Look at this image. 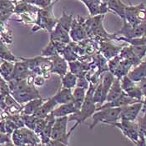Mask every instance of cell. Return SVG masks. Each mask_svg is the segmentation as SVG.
Masks as SVG:
<instances>
[{
  "instance_id": "obj_1",
  "label": "cell",
  "mask_w": 146,
  "mask_h": 146,
  "mask_svg": "<svg viewBox=\"0 0 146 146\" xmlns=\"http://www.w3.org/2000/svg\"><path fill=\"white\" fill-rule=\"evenodd\" d=\"M94 89L95 88H94L93 86H91L88 89V91L86 92L85 100L83 103L81 108L76 113L69 115L68 121H75L74 125L69 130L70 133H72L77 126H79V124L84 122L87 119L92 117V115L96 112L97 104L94 102V100H93Z\"/></svg>"
},
{
  "instance_id": "obj_2",
  "label": "cell",
  "mask_w": 146,
  "mask_h": 146,
  "mask_svg": "<svg viewBox=\"0 0 146 146\" xmlns=\"http://www.w3.org/2000/svg\"><path fill=\"white\" fill-rule=\"evenodd\" d=\"M68 117H57L54 123L51 139L48 145H68L69 137L72 133L67 132V126Z\"/></svg>"
},
{
  "instance_id": "obj_3",
  "label": "cell",
  "mask_w": 146,
  "mask_h": 146,
  "mask_svg": "<svg viewBox=\"0 0 146 146\" xmlns=\"http://www.w3.org/2000/svg\"><path fill=\"white\" fill-rule=\"evenodd\" d=\"M54 3H53L45 8L38 9L37 13V19L35 20V25L32 29V31L35 32L39 29H44L48 33L52 32L58 22V19L53 13V7Z\"/></svg>"
},
{
  "instance_id": "obj_4",
  "label": "cell",
  "mask_w": 146,
  "mask_h": 146,
  "mask_svg": "<svg viewBox=\"0 0 146 146\" xmlns=\"http://www.w3.org/2000/svg\"><path fill=\"white\" fill-rule=\"evenodd\" d=\"M120 108H106L97 110L92 115V123L90 129H94L97 124H104L111 126L120 119Z\"/></svg>"
},
{
  "instance_id": "obj_5",
  "label": "cell",
  "mask_w": 146,
  "mask_h": 146,
  "mask_svg": "<svg viewBox=\"0 0 146 146\" xmlns=\"http://www.w3.org/2000/svg\"><path fill=\"white\" fill-rule=\"evenodd\" d=\"M12 141L14 145H37L41 143L39 136L28 127L15 129L12 134Z\"/></svg>"
},
{
  "instance_id": "obj_6",
  "label": "cell",
  "mask_w": 146,
  "mask_h": 146,
  "mask_svg": "<svg viewBox=\"0 0 146 146\" xmlns=\"http://www.w3.org/2000/svg\"><path fill=\"white\" fill-rule=\"evenodd\" d=\"M111 126L119 129L125 137H127L131 142L137 145L139 138V132L136 121L119 119V121L113 123Z\"/></svg>"
},
{
  "instance_id": "obj_7",
  "label": "cell",
  "mask_w": 146,
  "mask_h": 146,
  "mask_svg": "<svg viewBox=\"0 0 146 146\" xmlns=\"http://www.w3.org/2000/svg\"><path fill=\"white\" fill-rule=\"evenodd\" d=\"M124 21V25L119 31L115 33L116 35H121L128 38H139L146 35V21H142L135 26L131 25L126 20Z\"/></svg>"
},
{
  "instance_id": "obj_8",
  "label": "cell",
  "mask_w": 146,
  "mask_h": 146,
  "mask_svg": "<svg viewBox=\"0 0 146 146\" xmlns=\"http://www.w3.org/2000/svg\"><path fill=\"white\" fill-rule=\"evenodd\" d=\"M120 84H121L122 90L128 96L138 100H143L144 95L139 87L138 86L137 82L131 80L126 75L122 79H120Z\"/></svg>"
},
{
  "instance_id": "obj_9",
  "label": "cell",
  "mask_w": 146,
  "mask_h": 146,
  "mask_svg": "<svg viewBox=\"0 0 146 146\" xmlns=\"http://www.w3.org/2000/svg\"><path fill=\"white\" fill-rule=\"evenodd\" d=\"M142 106L143 101H139L121 107L119 119L135 121L139 113L142 111Z\"/></svg>"
},
{
  "instance_id": "obj_10",
  "label": "cell",
  "mask_w": 146,
  "mask_h": 146,
  "mask_svg": "<svg viewBox=\"0 0 146 146\" xmlns=\"http://www.w3.org/2000/svg\"><path fill=\"white\" fill-rule=\"evenodd\" d=\"M21 59L22 61L14 62V69H13L12 79L18 80V81L23 80V79H27L33 73L30 70L27 61H25L23 58H21Z\"/></svg>"
},
{
  "instance_id": "obj_11",
  "label": "cell",
  "mask_w": 146,
  "mask_h": 146,
  "mask_svg": "<svg viewBox=\"0 0 146 146\" xmlns=\"http://www.w3.org/2000/svg\"><path fill=\"white\" fill-rule=\"evenodd\" d=\"M51 60V68L50 72L53 74H56L59 77H63L68 73V63L65 58L57 54L53 57H50Z\"/></svg>"
},
{
  "instance_id": "obj_12",
  "label": "cell",
  "mask_w": 146,
  "mask_h": 146,
  "mask_svg": "<svg viewBox=\"0 0 146 146\" xmlns=\"http://www.w3.org/2000/svg\"><path fill=\"white\" fill-rule=\"evenodd\" d=\"M145 8V4L139 3L138 5H132L126 6L125 8V19L124 20H126L128 23H129L131 25L135 26L136 24L139 23L140 21L139 20V13L142 9Z\"/></svg>"
},
{
  "instance_id": "obj_13",
  "label": "cell",
  "mask_w": 146,
  "mask_h": 146,
  "mask_svg": "<svg viewBox=\"0 0 146 146\" xmlns=\"http://www.w3.org/2000/svg\"><path fill=\"white\" fill-rule=\"evenodd\" d=\"M69 34L71 39L74 42H79L88 38V33L84 29V25L79 20H76V19H74L73 21Z\"/></svg>"
},
{
  "instance_id": "obj_14",
  "label": "cell",
  "mask_w": 146,
  "mask_h": 146,
  "mask_svg": "<svg viewBox=\"0 0 146 146\" xmlns=\"http://www.w3.org/2000/svg\"><path fill=\"white\" fill-rule=\"evenodd\" d=\"M49 34H50V40L52 41H58L68 44L72 40L70 38L69 32L58 24H56L54 29Z\"/></svg>"
},
{
  "instance_id": "obj_15",
  "label": "cell",
  "mask_w": 146,
  "mask_h": 146,
  "mask_svg": "<svg viewBox=\"0 0 146 146\" xmlns=\"http://www.w3.org/2000/svg\"><path fill=\"white\" fill-rule=\"evenodd\" d=\"M112 40H104L101 43V52L107 59H110L119 54L122 47L117 46L111 42Z\"/></svg>"
},
{
  "instance_id": "obj_16",
  "label": "cell",
  "mask_w": 146,
  "mask_h": 146,
  "mask_svg": "<svg viewBox=\"0 0 146 146\" xmlns=\"http://www.w3.org/2000/svg\"><path fill=\"white\" fill-rule=\"evenodd\" d=\"M55 121V117L50 113L48 116H47V123L45 124L44 129L42 130V132L39 134V138L41 140V143L43 145H48L51 139V132H52V128L54 123Z\"/></svg>"
},
{
  "instance_id": "obj_17",
  "label": "cell",
  "mask_w": 146,
  "mask_h": 146,
  "mask_svg": "<svg viewBox=\"0 0 146 146\" xmlns=\"http://www.w3.org/2000/svg\"><path fill=\"white\" fill-rule=\"evenodd\" d=\"M57 104V102L53 98L46 100L33 115L36 118H45L56 108Z\"/></svg>"
},
{
  "instance_id": "obj_18",
  "label": "cell",
  "mask_w": 146,
  "mask_h": 146,
  "mask_svg": "<svg viewBox=\"0 0 146 146\" xmlns=\"http://www.w3.org/2000/svg\"><path fill=\"white\" fill-rule=\"evenodd\" d=\"M127 76L135 82H139V80L146 77V61H141L139 64L135 65L131 68Z\"/></svg>"
},
{
  "instance_id": "obj_19",
  "label": "cell",
  "mask_w": 146,
  "mask_h": 146,
  "mask_svg": "<svg viewBox=\"0 0 146 146\" xmlns=\"http://www.w3.org/2000/svg\"><path fill=\"white\" fill-rule=\"evenodd\" d=\"M78 111L76 106L74 105V102L68 103V104H60L58 107H56L51 113L57 118V117H64V116H68L72 113H74Z\"/></svg>"
},
{
  "instance_id": "obj_20",
  "label": "cell",
  "mask_w": 146,
  "mask_h": 146,
  "mask_svg": "<svg viewBox=\"0 0 146 146\" xmlns=\"http://www.w3.org/2000/svg\"><path fill=\"white\" fill-rule=\"evenodd\" d=\"M52 98L57 102L58 104H68V103L73 102V100H74L73 91L70 89L62 87L60 90H58V91Z\"/></svg>"
},
{
  "instance_id": "obj_21",
  "label": "cell",
  "mask_w": 146,
  "mask_h": 146,
  "mask_svg": "<svg viewBox=\"0 0 146 146\" xmlns=\"http://www.w3.org/2000/svg\"><path fill=\"white\" fill-rule=\"evenodd\" d=\"M124 92L122 90L121 87V84H120V79L115 78L113 84L111 85L110 89L108 92L107 94V99H106V102L113 101L117 100L118 98H119Z\"/></svg>"
},
{
  "instance_id": "obj_22",
  "label": "cell",
  "mask_w": 146,
  "mask_h": 146,
  "mask_svg": "<svg viewBox=\"0 0 146 146\" xmlns=\"http://www.w3.org/2000/svg\"><path fill=\"white\" fill-rule=\"evenodd\" d=\"M46 100H44L42 98H37L32 100L30 101L27 102L26 104L23 106L21 110L22 114H26V115H33L34 113L36 112L38 108L44 104V102Z\"/></svg>"
},
{
  "instance_id": "obj_23",
  "label": "cell",
  "mask_w": 146,
  "mask_h": 146,
  "mask_svg": "<svg viewBox=\"0 0 146 146\" xmlns=\"http://www.w3.org/2000/svg\"><path fill=\"white\" fill-rule=\"evenodd\" d=\"M133 67H134V65L130 61H129L127 59H121L119 64L118 65L117 68L114 70V72L113 74L115 76V78L122 79L123 77L126 76L129 74V72L131 70V68Z\"/></svg>"
},
{
  "instance_id": "obj_24",
  "label": "cell",
  "mask_w": 146,
  "mask_h": 146,
  "mask_svg": "<svg viewBox=\"0 0 146 146\" xmlns=\"http://www.w3.org/2000/svg\"><path fill=\"white\" fill-rule=\"evenodd\" d=\"M107 4L110 12L114 13L124 20L125 19V8L127 5L123 3L120 0H110Z\"/></svg>"
},
{
  "instance_id": "obj_25",
  "label": "cell",
  "mask_w": 146,
  "mask_h": 146,
  "mask_svg": "<svg viewBox=\"0 0 146 146\" xmlns=\"http://www.w3.org/2000/svg\"><path fill=\"white\" fill-rule=\"evenodd\" d=\"M14 64L12 61L3 60L0 63V75L6 81H10L13 78Z\"/></svg>"
},
{
  "instance_id": "obj_26",
  "label": "cell",
  "mask_w": 146,
  "mask_h": 146,
  "mask_svg": "<svg viewBox=\"0 0 146 146\" xmlns=\"http://www.w3.org/2000/svg\"><path fill=\"white\" fill-rule=\"evenodd\" d=\"M107 94H108V91L105 90L101 84L100 83L94 89V95H93V100L94 102L96 104H100L101 105L104 103L106 102L107 99ZM99 105V106H100ZM98 107V106H97Z\"/></svg>"
},
{
  "instance_id": "obj_27",
  "label": "cell",
  "mask_w": 146,
  "mask_h": 146,
  "mask_svg": "<svg viewBox=\"0 0 146 146\" xmlns=\"http://www.w3.org/2000/svg\"><path fill=\"white\" fill-rule=\"evenodd\" d=\"M119 55L120 56V58H121L122 59H127V60L130 61V62L133 64L134 67H135V65L139 64L141 62V60L139 59V58L136 57V55H135V54H134V52H133L132 48H131L130 45H129V46L123 47Z\"/></svg>"
},
{
  "instance_id": "obj_28",
  "label": "cell",
  "mask_w": 146,
  "mask_h": 146,
  "mask_svg": "<svg viewBox=\"0 0 146 146\" xmlns=\"http://www.w3.org/2000/svg\"><path fill=\"white\" fill-rule=\"evenodd\" d=\"M77 82H78V76L71 71L68 72L65 75H64L61 78L62 87L70 90H73L77 86Z\"/></svg>"
},
{
  "instance_id": "obj_29",
  "label": "cell",
  "mask_w": 146,
  "mask_h": 146,
  "mask_svg": "<svg viewBox=\"0 0 146 146\" xmlns=\"http://www.w3.org/2000/svg\"><path fill=\"white\" fill-rule=\"evenodd\" d=\"M86 89L85 88H82V87H78L76 86L74 88V90L73 91V95H74V104L76 106L77 110H79L81 108L83 103L85 100V96H86Z\"/></svg>"
},
{
  "instance_id": "obj_30",
  "label": "cell",
  "mask_w": 146,
  "mask_h": 146,
  "mask_svg": "<svg viewBox=\"0 0 146 146\" xmlns=\"http://www.w3.org/2000/svg\"><path fill=\"white\" fill-rule=\"evenodd\" d=\"M74 21L73 15L72 14H67L65 11H63L61 17L58 19L57 24L60 25L64 29H65L68 32L70 31V29L72 27V23Z\"/></svg>"
},
{
  "instance_id": "obj_31",
  "label": "cell",
  "mask_w": 146,
  "mask_h": 146,
  "mask_svg": "<svg viewBox=\"0 0 146 146\" xmlns=\"http://www.w3.org/2000/svg\"><path fill=\"white\" fill-rule=\"evenodd\" d=\"M114 79H115V76L113 75V74H112L110 71H106L102 75L100 84L103 85V87L109 92Z\"/></svg>"
},
{
  "instance_id": "obj_32",
  "label": "cell",
  "mask_w": 146,
  "mask_h": 146,
  "mask_svg": "<svg viewBox=\"0 0 146 146\" xmlns=\"http://www.w3.org/2000/svg\"><path fill=\"white\" fill-rule=\"evenodd\" d=\"M116 40H121V41H124L130 45H146V35L142 36V37H139V38H128L123 36L120 37H115Z\"/></svg>"
},
{
  "instance_id": "obj_33",
  "label": "cell",
  "mask_w": 146,
  "mask_h": 146,
  "mask_svg": "<svg viewBox=\"0 0 146 146\" xmlns=\"http://www.w3.org/2000/svg\"><path fill=\"white\" fill-rule=\"evenodd\" d=\"M57 54H58V52L57 50L56 47L54 44V42L50 40L49 44L47 45V47H45L42 50L41 56L50 58V57L54 56V55H57Z\"/></svg>"
},
{
  "instance_id": "obj_34",
  "label": "cell",
  "mask_w": 146,
  "mask_h": 146,
  "mask_svg": "<svg viewBox=\"0 0 146 146\" xmlns=\"http://www.w3.org/2000/svg\"><path fill=\"white\" fill-rule=\"evenodd\" d=\"M132 50L136 57L142 60V58L146 56V45H130Z\"/></svg>"
},
{
  "instance_id": "obj_35",
  "label": "cell",
  "mask_w": 146,
  "mask_h": 146,
  "mask_svg": "<svg viewBox=\"0 0 146 146\" xmlns=\"http://www.w3.org/2000/svg\"><path fill=\"white\" fill-rule=\"evenodd\" d=\"M23 2L33 4L34 6L38 7L39 9H43L45 8L48 5H50L51 3H54V0H22Z\"/></svg>"
},
{
  "instance_id": "obj_36",
  "label": "cell",
  "mask_w": 146,
  "mask_h": 146,
  "mask_svg": "<svg viewBox=\"0 0 146 146\" xmlns=\"http://www.w3.org/2000/svg\"><path fill=\"white\" fill-rule=\"evenodd\" d=\"M138 128H139V136H145V137L146 133V113H144L142 117H139L138 119L135 120Z\"/></svg>"
},
{
  "instance_id": "obj_37",
  "label": "cell",
  "mask_w": 146,
  "mask_h": 146,
  "mask_svg": "<svg viewBox=\"0 0 146 146\" xmlns=\"http://www.w3.org/2000/svg\"><path fill=\"white\" fill-rule=\"evenodd\" d=\"M121 58L119 55H117V56L113 57L112 58L109 59V62H108V68H109V71H110L111 73H113L114 70L117 68L118 65L119 64L120 61H121Z\"/></svg>"
},
{
  "instance_id": "obj_38",
  "label": "cell",
  "mask_w": 146,
  "mask_h": 146,
  "mask_svg": "<svg viewBox=\"0 0 146 146\" xmlns=\"http://www.w3.org/2000/svg\"><path fill=\"white\" fill-rule=\"evenodd\" d=\"M62 54H64V58L68 60V62H72V61H74L76 58H77V56L75 55V54L73 52V50L71 49L70 47H68V45H66V47L64 48V51L61 53Z\"/></svg>"
},
{
  "instance_id": "obj_39",
  "label": "cell",
  "mask_w": 146,
  "mask_h": 146,
  "mask_svg": "<svg viewBox=\"0 0 146 146\" xmlns=\"http://www.w3.org/2000/svg\"><path fill=\"white\" fill-rule=\"evenodd\" d=\"M11 142H13V141H12V139H10L8 133L0 132V145H3V144L12 145Z\"/></svg>"
},
{
  "instance_id": "obj_40",
  "label": "cell",
  "mask_w": 146,
  "mask_h": 146,
  "mask_svg": "<svg viewBox=\"0 0 146 146\" xmlns=\"http://www.w3.org/2000/svg\"><path fill=\"white\" fill-rule=\"evenodd\" d=\"M137 84L138 86L139 87V89L141 90L143 95H144V98L146 97V77L142 79L141 80H139V82H137Z\"/></svg>"
},
{
  "instance_id": "obj_41",
  "label": "cell",
  "mask_w": 146,
  "mask_h": 146,
  "mask_svg": "<svg viewBox=\"0 0 146 146\" xmlns=\"http://www.w3.org/2000/svg\"><path fill=\"white\" fill-rule=\"evenodd\" d=\"M44 82V79L41 76H37L34 79V84L35 86H42Z\"/></svg>"
},
{
  "instance_id": "obj_42",
  "label": "cell",
  "mask_w": 146,
  "mask_h": 146,
  "mask_svg": "<svg viewBox=\"0 0 146 146\" xmlns=\"http://www.w3.org/2000/svg\"><path fill=\"white\" fill-rule=\"evenodd\" d=\"M13 1V3H17V2H20V1H22V0H11Z\"/></svg>"
}]
</instances>
